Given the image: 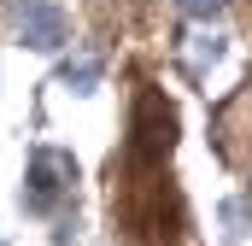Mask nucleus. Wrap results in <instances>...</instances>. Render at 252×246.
Segmentation results:
<instances>
[{
  "label": "nucleus",
  "instance_id": "1",
  "mask_svg": "<svg viewBox=\"0 0 252 246\" xmlns=\"http://www.w3.org/2000/svg\"><path fill=\"white\" fill-rule=\"evenodd\" d=\"M70 182H76V164H70V153H59V147H35L30 153V176H24V211H53L64 193H70Z\"/></svg>",
  "mask_w": 252,
  "mask_h": 246
},
{
  "label": "nucleus",
  "instance_id": "2",
  "mask_svg": "<svg viewBox=\"0 0 252 246\" xmlns=\"http://www.w3.org/2000/svg\"><path fill=\"white\" fill-rule=\"evenodd\" d=\"M18 41L35 47V53L64 47V41H70V18H64V6H53V0H24V12H18Z\"/></svg>",
  "mask_w": 252,
  "mask_h": 246
},
{
  "label": "nucleus",
  "instance_id": "3",
  "mask_svg": "<svg viewBox=\"0 0 252 246\" xmlns=\"http://www.w3.org/2000/svg\"><path fill=\"white\" fill-rule=\"evenodd\" d=\"M100 76H106V64L94 59V53H76V59H64V64H59V82H64V88H76V94L100 88Z\"/></svg>",
  "mask_w": 252,
  "mask_h": 246
},
{
  "label": "nucleus",
  "instance_id": "4",
  "mask_svg": "<svg viewBox=\"0 0 252 246\" xmlns=\"http://www.w3.org/2000/svg\"><path fill=\"white\" fill-rule=\"evenodd\" d=\"M229 53V35H193V64L205 70V64H217Z\"/></svg>",
  "mask_w": 252,
  "mask_h": 246
},
{
  "label": "nucleus",
  "instance_id": "5",
  "mask_svg": "<svg viewBox=\"0 0 252 246\" xmlns=\"http://www.w3.org/2000/svg\"><path fill=\"white\" fill-rule=\"evenodd\" d=\"M176 12H188V18H199V24H211V18H223V6L229 0H170Z\"/></svg>",
  "mask_w": 252,
  "mask_h": 246
}]
</instances>
